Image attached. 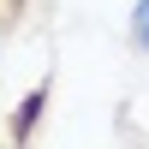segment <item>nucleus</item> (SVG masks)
Wrapping results in <instances>:
<instances>
[{"mask_svg":"<svg viewBox=\"0 0 149 149\" xmlns=\"http://www.w3.org/2000/svg\"><path fill=\"white\" fill-rule=\"evenodd\" d=\"M42 107H48V84H36V90L18 102V113H12V143H30V137H36V119H42Z\"/></svg>","mask_w":149,"mask_h":149,"instance_id":"1","label":"nucleus"},{"mask_svg":"<svg viewBox=\"0 0 149 149\" xmlns=\"http://www.w3.org/2000/svg\"><path fill=\"white\" fill-rule=\"evenodd\" d=\"M131 36H137V48H149V0L131 12Z\"/></svg>","mask_w":149,"mask_h":149,"instance_id":"2","label":"nucleus"}]
</instances>
